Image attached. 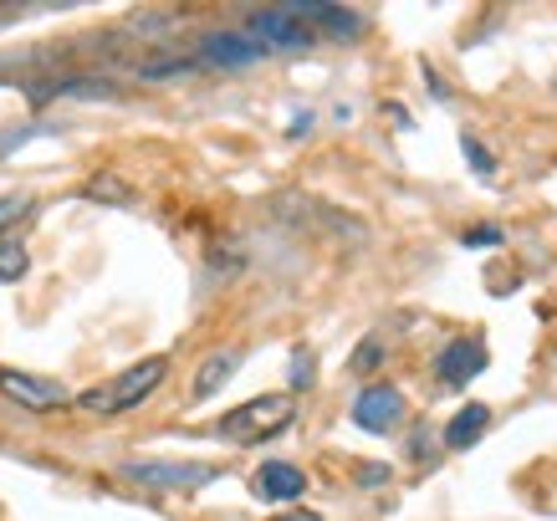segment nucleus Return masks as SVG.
Here are the masks:
<instances>
[{
    "label": "nucleus",
    "instance_id": "obj_17",
    "mask_svg": "<svg viewBox=\"0 0 557 521\" xmlns=\"http://www.w3.org/2000/svg\"><path fill=\"white\" fill-rule=\"evenodd\" d=\"M384 363V337H363L354 348V373H373Z\"/></svg>",
    "mask_w": 557,
    "mask_h": 521
},
{
    "label": "nucleus",
    "instance_id": "obj_4",
    "mask_svg": "<svg viewBox=\"0 0 557 521\" xmlns=\"http://www.w3.org/2000/svg\"><path fill=\"white\" fill-rule=\"evenodd\" d=\"M123 481H138L149 491H195L220 481L215 466H200V460H128L123 466Z\"/></svg>",
    "mask_w": 557,
    "mask_h": 521
},
{
    "label": "nucleus",
    "instance_id": "obj_7",
    "mask_svg": "<svg viewBox=\"0 0 557 521\" xmlns=\"http://www.w3.org/2000/svg\"><path fill=\"white\" fill-rule=\"evenodd\" d=\"M405 420V394L394 384H369L354 399V424L358 430H373V435H388L394 424Z\"/></svg>",
    "mask_w": 557,
    "mask_h": 521
},
{
    "label": "nucleus",
    "instance_id": "obj_9",
    "mask_svg": "<svg viewBox=\"0 0 557 521\" xmlns=\"http://www.w3.org/2000/svg\"><path fill=\"white\" fill-rule=\"evenodd\" d=\"M276 210L287 220H312V225H322V231H343V236H363V220H354V215H343V210H333V204H322V200H307V195H282L276 200Z\"/></svg>",
    "mask_w": 557,
    "mask_h": 521
},
{
    "label": "nucleus",
    "instance_id": "obj_15",
    "mask_svg": "<svg viewBox=\"0 0 557 521\" xmlns=\"http://www.w3.org/2000/svg\"><path fill=\"white\" fill-rule=\"evenodd\" d=\"M26 266H32V256H26V246H21L16 236L0 240V282H21L26 276Z\"/></svg>",
    "mask_w": 557,
    "mask_h": 521
},
{
    "label": "nucleus",
    "instance_id": "obj_21",
    "mask_svg": "<svg viewBox=\"0 0 557 521\" xmlns=\"http://www.w3.org/2000/svg\"><path fill=\"white\" fill-rule=\"evenodd\" d=\"M292 384H297V388L312 384V358H307V353H297V363H292Z\"/></svg>",
    "mask_w": 557,
    "mask_h": 521
},
{
    "label": "nucleus",
    "instance_id": "obj_12",
    "mask_svg": "<svg viewBox=\"0 0 557 521\" xmlns=\"http://www.w3.org/2000/svg\"><path fill=\"white\" fill-rule=\"evenodd\" d=\"M236 369H240V353H210L200 363V373H195V388H189V394H195V399H215L220 388L236 379Z\"/></svg>",
    "mask_w": 557,
    "mask_h": 521
},
{
    "label": "nucleus",
    "instance_id": "obj_14",
    "mask_svg": "<svg viewBox=\"0 0 557 521\" xmlns=\"http://www.w3.org/2000/svg\"><path fill=\"white\" fill-rule=\"evenodd\" d=\"M195 67H200L195 57H149V62H138V77L144 83H164V77H189Z\"/></svg>",
    "mask_w": 557,
    "mask_h": 521
},
{
    "label": "nucleus",
    "instance_id": "obj_20",
    "mask_svg": "<svg viewBox=\"0 0 557 521\" xmlns=\"http://www.w3.org/2000/svg\"><path fill=\"white\" fill-rule=\"evenodd\" d=\"M460 149H466V159L475 164V174H496V159L486 153V144H481V138L466 134V138H460Z\"/></svg>",
    "mask_w": 557,
    "mask_h": 521
},
{
    "label": "nucleus",
    "instance_id": "obj_13",
    "mask_svg": "<svg viewBox=\"0 0 557 521\" xmlns=\"http://www.w3.org/2000/svg\"><path fill=\"white\" fill-rule=\"evenodd\" d=\"M486 424H491V409H486V404H466L456 420L445 424V445H450V450H471Z\"/></svg>",
    "mask_w": 557,
    "mask_h": 521
},
{
    "label": "nucleus",
    "instance_id": "obj_6",
    "mask_svg": "<svg viewBox=\"0 0 557 521\" xmlns=\"http://www.w3.org/2000/svg\"><path fill=\"white\" fill-rule=\"evenodd\" d=\"M261 57H267V47H261L256 36H246V32H205L200 57H195V62H205V67H220V72H236V67H251V62H261Z\"/></svg>",
    "mask_w": 557,
    "mask_h": 521
},
{
    "label": "nucleus",
    "instance_id": "obj_23",
    "mask_svg": "<svg viewBox=\"0 0 557 521\" xmlns=\"http://www.w3.org/2000/svg\"><path fill=\"white\" fill-rule=\"evenodd\" d=\"M282 521H322L318 511H292V517H282Z\"/></svg>",
    "mask_w": 557,
    "mask_h": 521
},
{
    "label": "nucleus",
    "instance_id": "obj_3",
    "mask_svg": "<svg viewBox=\"0 0 557 521\" xmlns=\"http://www.w3.org/2000/svg\"><path fill=\"white\" fill-rule=\"evenodd\" d=\"M246 36H256L267 51H302L318 41V32L302 21L297 5H256V11H246Z\"/></svg>",
    "mask_w": 557,
    "mask_h": 521
},
{
    "label": "nucleus",
    "instance_id": "obj_16",
    "mask_svg": "<svg viewBox=\"0 0 557 521\" xmlns=\"http://www.w3.org/2000/svg\"><path fill=\"white\" fill-rule=\"evenodd\" d=\"M32 204H36L32 195H0V240L16 231V220L32 215Z\"/></svg>",
    "mask_w": 557,
    "mask_h": 521
},
{
    "label": "nucleus",
    "instance_id": "obj_1",
    "mask_svg": "<svg viewBox=\"0 0 557 521\" xmlns=\"http://www.w3.org/2000/svg\"><path fill=\"white\" fill-rule=\"evenodd\" d=\"M170 379V358H144V363H134V369L113 373L108 384L87 388L83 409H92V414H128V409H138L144 399H153V388Z\"/></svg>",
    "mask_w": 557,
    "mask_h": 521
},
{
    "label": "nucleus",
    "instance_id": "obj_8",
    "mask_svg": "<svg viewBox=\"0 0 557 521\" xmlns=\"http://www.w3.org/2000/svg\"><path fill=\"white\" fill-rule=\"evenodd\" d=\"M481 369H486V348H481L475 337H456V343H445V348H440V358H435L440 384H450V388L471 384Z\"/></svg>",
    "mask_w": 557,
    "mask_h": 521
},
{
    "label": "nucleus",
    "instance_id": "obj_2",
    "mask_svg": "<svg viewBox=\"0 0 557 521\" xmlns=\"http://www.w3.org/2000/svg\"><path fill=\"white\" fill-rule=\"evenodd\" d=\"M292 420H297V399L292 394H261V399L236 404L220 420V439H231V445H261V439L282 435Z\"/></svg>",
    "mask_w": 557,
    "mask_h": 521
},
{
    "label": "nucleus",
    "instance_id": "obj_18",
    "mask_svg": "<svg viewBox=\"0 0 557 521\" xmlns=\"http://www.w3.org/2000/svg\"><path fill=\"white\" fill-rule=\"evenodd\" d=\"M87 195H92V200H102V204H134V189L119 185V179H92V185H87Z\"/></svg>",
    "mask_w": 557,
    "mask_h": 521
},
{
    "label": "nucleus",
    "instance_id": "obj_19",
    "mask_svg": "<svg viewBox=\"0 0 557 521\" xmlns=\"http://www.w3.org/2000/svg\"><path fill=\"white\" fill-rule=\"evenodd\" d=\"M466 251H491V246H502V225H471L466 236H460Z\"/></svg>",
    "mask_w": 557,
    "mask_h": 521
},
{
    "label": "nucleus",
    "instance_id": "obj_5",
    "mask_svg": "<svg viewBox=\"0 0 557 521\" xmlns=\"http://www.w3.org/2000/svg\"><path fill=\"white\" fill-rule=\"evenodd\" d=\"M0 394L21 409H32V414H47V409H62L72 399L67 384H57V379H41V373H21V369H0Z\"/></svg>",
    "mask_w": 557,
    "mask_h": 521
},
{
    "label": "nucleus",
    "instance_id": "obj_10",
    "mask_svg": "<svg viewBox=\"0 0 557 521\" xmlns=\"http://www.w3.org/2000/svg\"><path fill=\"white\" fill-rule=\"evenodd\" d=\"M251 491L261 501H297L307 491V475L297 471L292 460H267V466L251 475Z\"/></svg>",
    "mask_w": 557,
    "mask_h": 521
},
{
    "label": "nucleus",
    "instance_id": "obj_11",
    "mask_svg": "<svg viewBox=\"0 0 557 521\" xmlns=\"http://www.w3.org/2000/svg\"><path fill=\"white\" fill-rule=\"evenodd\" d=\"M297 11H302V21L312 32H327V36H338V41H354L363 32V16L348 11V5H297Z\"/></svg>",
    "mask_w": 557,
    "mask_h": 521
},
{
    "label": "nucleus",
    "instance_id": "obj_22",
    "mask_svg": "<svg viewBox=\"0 0 557 521\" xmlns=\"http://www.w3.org/2000/svg\"><path fill=\"white\" fill-rule=\"evenodd\" d=\"M358 475H363V486H384V481H388V466H358Z\"/></svg>",
    "mask_w": 557,
    "mask_h": 521
}]
</instances>
